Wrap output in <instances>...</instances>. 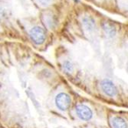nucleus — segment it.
<instances>
[{
    "instance_id": "nucleus-1",
    "label": "nucleus",
    "mask_w": 128,
    "mask_h": 128,
    "mask_svg": "<svg viewBox=\"0 0 128 128\" xmlns=\"http://www.w3.org/2000/svg\"><path fill=\"white\" fill-rule=\"evenodd\" d=\"M54 103L57 108L61 111L65 112L68 110L72 105V99L70 96L64 92L58 94L54 99Z\"/></svg>"
},
{
    "instance_id": "nucleus-2",
    "label": "nucleus",
    "mask_w": 128,
    "mask_h": 128,
    "mask_svg": "<svg viewBox=\"0 0 128 128\" xmlns=\"http://www.w3.org/2000/svg\"><path fill=\"white\" fill-rule=\"evenodd\" d=\"M100 89L104 93V94L110 97H114L118 94V87L114 84V83L110 79H104L100 81Z\"/></svg>"
},
{
    "instance_id": "nucleus-4",
    "label": "nucleus",
    "mask_w": 128,
    "mask_h": 128,
    "mask_svg": "<svg viewBox=\"0 0 128 128\" xmlns=\"http://www.w3.org/2000/svg\"><path fill=\"white\" fill-rule=\"evenodd\" d=\"M75 112L80 120L89 121L93 117L92 110L85 104H78L75 107Z\"/></svg>"
},
{
    "instance_id": "nucleus-9",
    "label": "nucleus",
    "mask_w": 128,
    "mask_h": 128,
    "mask_svg": "<svg viewBox=\"0 0 128 128\" xmlns=\"http://www.w3.org/2000/svg\"><path fill=\"white\" fill-rule=\"evenodd\" d=\"M37 3L42 7H48L51 4L52 0H37Z\"/></svg>"
},
{
    "instance_id": "nucleus-6",
    "label": "nucleus",
    "mask_w": 128,
    "mask_h": 128,
    "mask_svg": "<svg viewBox=\"0 0 128 128\" xmlns=\"http://www.w3.org/2000/svg\"><path fill=\"white\" fill-rule=\"evenodd\" d=\"M102 28H103V30L108 38L114 37L116 33H117V30H116L115 26L109 22H104L102 26Z\"/></svg>"
},
{
    "instance_id": "nucleus-7",
    "label": "nucleus",
    "mask_w": 128,
    "mask_h": 128,
    "mask_svg": "<svg viewBox=\"0 0 128 128\" xmlns=\"http://www.w3.org/2000/svg\"><path fill=\"white\" fill-rule=\"evenodd\" d=\"M112 128H127L126 121L120 117H113L110 120Z\"/></svg>"
},
{
    "instance_id": "nucleus-3",
    "label": "nucleus",
    "mask_w": 128,
    "mask_h": 128,
    "mask_svg": "<svg viewBox=\"0 0 128 128\" xmlns=\"http://www.w3.org/2000/svg\"><path fill=\"white\" fill-rule=\"evenodd\" d=\"M32 42L36 45H42L45 40V31L40 26H34L29 31Z\"/></svg>"
},
{
    "instance_id": "nucleus-8",
    "label": "nucleus",
    "mask_w": 128,
    "mask_h": 128,
    "mask_svg": "<svg viewBox=\"0 0 128 128\" xmlns=\"http://www.w3.org/2000/svg\"><path fill=\"white\" fill-rule=\"evenodd\" d=\"M62 67H63V69L68 73H72L73 71H74V65L73 63L70 61V60H65L64 61L63 64H62Z\"/></svg>"
},
{
    "instance_id": "nucleus-5",
    "label": "nucleus",
    "mask_w": 128,
    "mask_h": 128,
    "mask_svg": "<svg viewBox=\"0 0 128 128\" xmlns=\"http://www.w3.org/2000/svg\"><path fill=\"white\" fill-rule=\"evenodd\" d=\"M82 25L87 32H93L96 28L94 19L90 16H84L82 19Z\"/></svg>"
}]
</instances>
